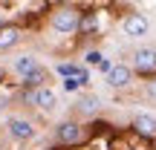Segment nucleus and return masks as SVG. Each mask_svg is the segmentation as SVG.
Wrapping results in <instances>:
<instances>
[{
    "label": "nucleus",
    "instance_id": "nucleus-2",
    "mask_svg": "<svg viewBox=\"0 0 156 150\" xmlns=\"http://www.w3.org/2000/svg\"><path fill=\"white\" fill-rule=\"evenodd\" d=\"M23 101L32 104V107H38V110H55L58 95L44 84V87H26V89H23Z\"/></svg>",
    "mask_w": 156,
    "mask_h": 150
},
{
    "label": "nucleus",
    "instance_id": "nucleus-6",
    "mask_svg": "<svg viewBox=\"0 0 156 150\" xmlns=\"http://www.w3.org/2000/svg\"><path fill=\"white\" fill-rule=\"evenodd\" d=\"M133 69L136 72H156V49L153 46H142L133 52Z\"/></svg>",
    "mask_w": 156,
    "mask_h": 150
},
{
    "label": "nucleus",
    "instance_id": "nucleus-12",
    "mask_svg": "<svg viewBox=\"0 0 156 150\" xmlns=\"http://www.w3.org/2000/svg\"><path fill=\"white\" fill-rule=\"evenodd\" d=\"M44 81H46V69H41V67L23 75V87H44Z\"/></svg>",
    "mask_w": 156,
    "mask_h": 150
},
{
    "label": "nucleus",
    "instance_id": "nucleus-16",
    "mask_svg": "<svg viewBox=\"0 0 156 150\" xmlns=\"http://www.w3.org/2000/svg\"><path fill=\"white\" fill-rule=\"evenodd\" d=\"M95 67H98V69H101V72H104V75H107V72H110V67H113V64H110V61H104V58H101V61H98V64H95Z\"/></svg>",
    "mask_w": 156,
    "mask_h": 150
},
{
    "label": "nucleus",
    "instance_id": "nucleus-3",
    "mask_svg": "<svg viewBox=\"0 0 156 150\" xmlns=\"http://www.w3.org/2000/svg\"><path fill=\"white\" fill-rule=\"evenodd\" d=\"M81 136H84V127L78 121H73V118L58 121V127H55V141L58 145H78Z\"/></svg>",
    "mask_w": 156,
    "mask_h": 150
},
{
    "label": "nucleus",
    "instance_id": "nucleus-18",
    "mask_svg": "<svg viewBox=\"0 0 156 150\" xmlns=\"http://www.w3.org/2000/svg\"><path fill=\"white\" fill-rule=\"evenodd\" d=\"M0 150H3V145H0Z\"/></svg>",
    "mask_w": 156,
    "mask_h": 150
},
{
    "label": "nucleus",
    "instance_id": "nucleus-1",
    "mask_svg": "<svg viewBox=\"0 0 156 150\" xmlns=\"http://www.w3.org/2000/svg\"><path fill=\"white\" fill-rule=\"evenodd\" d=\"M49 26L55 29V32H61V35H73V32H78V26H81V12H78L75 6H58L49 15Z\"/></svg>",
    "mask_w": 156,
    "mask_h": 150
},
{
    "label": "nucleus",
    "instance_id": "nucleus-5",
    "mask_svg": "<svg viewBox=\"0 0 156 150\" xmlns=\"http://www.w3.org/2000/svg\"><path fill=\"white\" fill-rule=\"evenodd\" d=\"M122 32L127 35V38H145V35L151 32V20H147L145 15H127L122 20Z\"/></svg>",
    "mask_w": 156,
    "mask_h": 150
},
{
    "label": "nucleus",
    "instance_id": "nucleus-17",
    "mask_svg": "<svg viewBox=\"0 0 156 150\" xmlns=\"http://www.w3.org/2000/svg\"><path fill=\"white\" fill-rule=\"evenodd\" d=\"M3 78H6V72H3V67H0V84H3Z\"/></svg>",
    "mask_w": 156,
    "mask_h": 150
},
{
    "label": "nucleus",
    "instance_id": "nucleus-8",
    "mask_svg": "<svg viewBox=\"0 0 156 150\" xmlns=\"http://www.w3.org/2000/svg\"><path fill=\"white\" fill-rule=\"evenodd\" d=\"M75 110L81 113V116H95V113L101 110V98L93 95V92H84L81 98L75 101Z\"/></svg>",
    "mask_w": 156,
    "mask_h": 150
},
{
    "label": "nucleus",
    "instance_id": "nucleus-15",
    "mask_svg": "<svg viewBox=\"0 0 156 150\" xmlns=\"http://www.w3.org/2000/svg\"><path fill=\"white\" fill-rule=\"evenodd\" d=\"M145 92L151 95V98H156V81H147L145 84Z\"/></svg>",
    "mask_w": 156,
    "mask_h": 150
},
{
    "label": "nucleus",
    "instance_id": "nucleus-7",
    "mask_svg": "<svg viewBox=\"0 0 156 150\" xmlns=\"http://www.w3.org/2000/svg\"><path fill=\"white\" fill-rule=\"evenodd\" d=\"M130 81H133V69L130 67H124V64H113L110 67V72H107V87L124 89V87H130Z\"/></svg>",
    "mask_w": 156,
    "mask_h": 150
},
{
    "label": "nucleus",
    "instance_id": "nucleus-10",
    "mask_svg": "<svg viewBox=\"0 0 156 150\" xmlns=\"http://www.w3.org/2000/svg\"><path fill=\"white\" fill-rule=\"evenodd\" d=\"M41 64H38V58L35 55H20V58H15L12 61V69H15V75H26V72H32V69H38Z\"/></svg>",
    "mask_w": 156,
    "mask_h": 150
},
{
    "label": "nucleus",
    "instance_id": "nucleus-11",
    "mask_svg": "<svg viewBox=\"0 0 156 150\" xmlns=\"http://www.w3.org/2000/svg\"><path fill=\"white\" fill-rule=\"evenodd\" d=\"M17 44H20V29H15V26L0 29V49H12Z\"/></svg>",
    "mask_w": 156,
    "mask_h": 150
},
{
    "label": "nucleus",
    "instance_id": "nucleus-4",
    "mask_svg": "<svg viewBox=\"0 0 156 150\" xmlns=\"http://www.w3.org/2000/svg\"><path fill=\"white\" fill-rule=\"evenodd\" d=\"M6 130H9V136L15 141H29L35 139V124L29 121V118H20V116H12L9 121H6Z\"/></svg>",
    "mask_w": 156,
    "mask_h": 150
},
{
    "label": "nucleus",
    "instance_id": "nucleus-13",
    "mask_svg": "<svg viewBox=\"0 0 156 150\" xmlns=\"http://www.w3.org/2000/svg\"><path fill=\"white\" fill-rule=\"evenodd\" d=\"M81 72V67H78V64H61V67H58V75H78Z\"/></svg>",
    "mask_w": 156,
    "mask_h": 150
},
{
    "label": "nucleus",
    "instance_id": "nucleus-9",
    "mask_svg": "<svg viewBox=\"0 0 156 150\" xmlns=\"http://www.w3.org/2000/svg\"><path fill=\"white\" fill-rule=\"evenodd\" d=\"M133 127L139 130L142 136H156V116H151V113H136L133 116Z\"/></svg>",
    "mask_w": 156,
    "mask_h": 150
},
{
    "label": "nucleus",
    "instance_id": "nucleus-14",
    "mask_svg": "<svg viewBox=\"0 0 156 150\" xmlns=\"http://www.w3.org/2000/svg\"><path fill=\"white\" fill-rule=\"evenodd\" d=\"M101 58H104V55H101V52H95V49H93V52H87V58H84V61H87V64H93V67H95V64H98Z\"/></svg>",
    "mask_w": 156,
    "mask_h": 150
}]
</instances>
